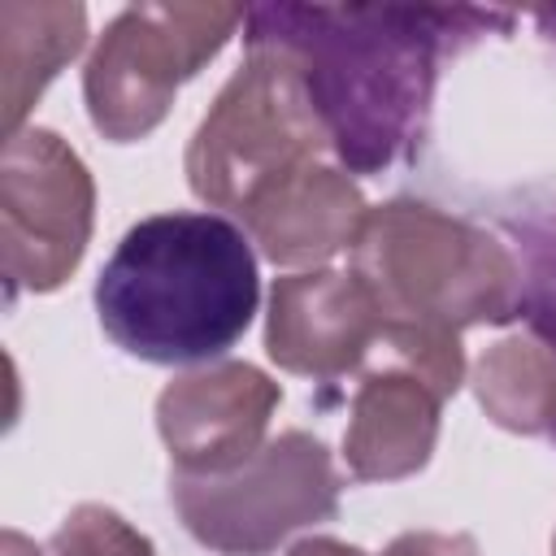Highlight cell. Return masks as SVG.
Segmentation results:
<instances>
[{
    "label": "cell",
    "instance_id": "obj_1",
    "mask_svg": "<svg viewBox=\"0 0 556 556\" xmlns=\"http://www.w3.org/2000/svg\"><path fill=\"white\" fill-rule=\"evenodd\" d=\"M508 22L504 9L256 4L243 17V39L300 56L334 156L356 174H374L421 139L439 56Z\"/></svg>",
    "mask_w": 556,
    "mask_h": 556
},
{
    "label": "cell",
    "instance_id": "obj_2",
    "mask_svg": "<svg viewBox=\"0 0 556 556\" xmlns=\"http://www.w3.org/2000/svg\"><path fill=\"white\" fill-rule=\"evenodd\" d=\"M256 300L252 239L217 213L135 222L96 278L104 334L152 365H208L243 339Z\"/></svg>",
    "mask_w": 556,
    "mask_h": 556
},
{
    "label": "cell",
    "instance_id": "obj_3",
    "mask_svg": "<svg viewBox=\"0 0 556 556\" xmlns=\"http://www.w3.org/2000/svg\"><path fill=\"white\" fill-rule=\"evenodd\" d=\"M348 252L352 274L382 308V326L460 334L521 308L517 256L491 230L421 200L369 208Z\"/></svg>",
    "mask_w": 556,
    "mask_h": 556
},
{
    "label": "cell",
    "instance_id": "obj_4",
    "mask_svg": "<svg viewBox=\"0 0 556 556\" xmlns=\"http://www.w3.org/2000/svg\"><path fill=\"white\" fill-rule=\"evenodd\" d=\"M321 152L334 148L300 56L274 43H248V56L191 135L187 182L204 204L239 213L261 187L321 161Z\"/></svg>",
    "mask_w": 556,
    "mask_h": 556
},
{
    "label": "cell",
    "instance_id": "obj_5",
    "mask_svg": "<svg viewBox=\"0 0 556 556\" xmlns=\"http://www.w3.org/2000/svg\"><path fill=\"white\" fill-rule=\"evenodd\" d=\"M339 469L321 439L282 430L230 473H178L169 500L187 534L222 556H269L287 534L339 513Z\"/></svg>",
    "mask_w": 556,
    "mask_h": 556
},
{
    "label": "cell",
    "instance_id": "obj_6",
    "mask_svg": "<svg viewBox=\"0 0 556 556\" xmlns=\"http://www.w3.org/2000/svg\"><path fill=\"white\" fill-rule=\"evenodd\" d=\"M248 17L243 4H126L96 39L83 96L91 126L130 143L161 126L174 91L222 52L235 26Z\"/></svg>",
    "mask_w": 556,
    "mask_h": 556
},
{
    "label": "cell",
    "instance_id": "obj_7",
    "mask_svg": "<svg viewBox=\"0 0 556 556\" xmlns=\"http://www.w3.org/2000/svg\"><path fill=\"white\" fill-rule=\"evenodd\" d=\"M96 182L83 156L43 126H22L0 152V274L9 295L56 291L91 239Z\"/></svg>",
    "mask_w": 556,
    "mask_h": 556
},
{
    "label": "cell",
    "instance_id": "obj_8",
    "mask_svg": "<svg viewBox=\"0 0 556 556\" xmlns=\"http://www.w3.org/2000/svg\"><path fill=\"white\" fill-rule=\"evenodd\" d=\"M282 387L248 361L178 374L156 395V430L178 473H230L265 447Z\"/></svg>",
    "mask_w": 556,
    "mask_h": 556
},
{
    "label": "cell",
    "instance_id": "obj_9",
    "mask_svg": "<svg viewBox=\"0 0 556 556\" xmlns=\"http://www.w3.org/2000/svg\"><path fill=\"white\" fill-rule=\"evenodd\" d=\"M382 339V308L348 269H304L274 278L265 352L278 369L313 382L343 378Z\"/></svg>",
    "mask_w": 556,
    "mask_h": 556
},
{
    "label": "cell",
    "instance_id": "obj_10",
    "mask_svg": "<svg viewBox=\"0 0 556 556\" xmlns=\"http://www.w3.org/2000/svg\"><path fill=\"white\" fill-rule=\"evenodd\" d=\"M369 204L361 187L330 161H308L269 187H261L243 208V235L274 265H313L352 248Z\"/></svg>",
    "mask_w": 556,
    "mask_h": 556
},
{
    "label": "cell",
    "instance_id": "obj_11",
    "mask_svg": "<svg viewBox=\"0 0 556 556\" xmlns=\"http://www.w3.org/2000/svg\"><path fill=\"white\" fill-rule=\"evenodd\" d=\"M439 404L443 395L391 356L365 369L343 430L348 473L361 482H395L426 469L439 439Z\"/></svg>",
    "mask_w": 556,
    "mask_h": 556
},
{
    "label": "cell",
    "instance_id": "obj_12",
    "mask_svg": "<svg viewBox=\"0 0 556 556\" xmlns=\"http://www.w3.org/2000/svg\"><path fill=\"white\" fill-rule=\"evenodd\" d=\"M87 39V9L83 4H0V113L4 130L17 135L22 117L39 100V91L56 78L65 61L78 56Z\"/></svg>",
    "mask_w": 556,
    "mask_h": 556
},
{
    "label": "cell",
    "instance_id": "obj_13",
    "mask_svg": "<svg viewBox=\"0 0 556 556\" xmlns=\"http://www.w3.org/2000/svg\"><path fill=\"white\" fill-rule=\"evenodd\" d=\"M486 417L517 434H556V343L521 330L491 343L473 369Z\"/></svg>",
    "mask_w": 556,
    "mask_h": 556
},
{
    "label": "cell",
    "instance_id": "obj_14",
    "mask_svg": "<svg viewBox=\"0 0 556 556\" xmlns=\"http://www.w3.org/2000/svg\"><path fill=\"white\" fill-rule=\"evenodd\" d=\"M52 556H156L152 539L104 504H78L52 530Z\"/></svg>",
    "mask_w": 556,
    "mask_h": 556
},
{
    "label": "cell",
    "instance_id": "obj_15",
    "mask_svg": "<svg viewBox=\"0 0 556 556\" xmlns=\"http://www.w3.org/2000/svg\"><path fill=\"white\" fill-rule=\"evenodd\" d=\"M382 556H478L473 534H439V530H404L387 543Z\"/></svg>",
    "mask_w": 556,
    "mask_h": 556
},
{
    "label": "cell",
    "instance_id": "obj_16",
    "mask_svg": "<svg viewBox=\"0 0 556 556\" xmlns=\"http://www.w3.org/2000/svg\"><path fill=\"white\" fill-rule=\"evenodd\" d=\"M287 556H369V552L365 547H352L343 539H330V534H308V539L291 543Z\"/></svg>",
    "mask_w": 556,
    "mask_h": 556
},
{
    "label": "cell",
    "instance_id": "obj_17",
    "mask_svg": "<svg viewBox=\"0 0 556 556\" xmlns=\"http://www.w3.org/2000/svg\"><path fill=\"white\" fill-rule=\"evenodd\" d=\"M0 556H39V547H35L26 534L4 530V534H0Z\"/></svg>",
    "mask_w": 556,
    "mask_h": 556
},
{
    "label": "cell",
    "instance_id": "obj_18",
    "mask_svg": "<svg viewBox=\"0 0 556 556\" xmlns=\"http://www.w3.org/2000/svg\"><path fill=\"white\" fill-rule=\"evenodd\" d=\"M539 17H543V22H552V26H556V9H543V13H539Z\"/></svg>",
    "mask_w": 556,
    "mask_h": 556
},
{
    "label": "cell",
    "instance_id": "obj_19",
    "mask_svg": "<svg viewBox=\"0 0 556 556\" xmlns=\"http://www.w3.org/2000/svg\"><path fill=\"white\" fill-rule=\"evenodd\" d=\"M552 556H556V539H552Z\"/></svg>",
    "mask_w": 556,
    "mask_h": 556
}]
</instances>
